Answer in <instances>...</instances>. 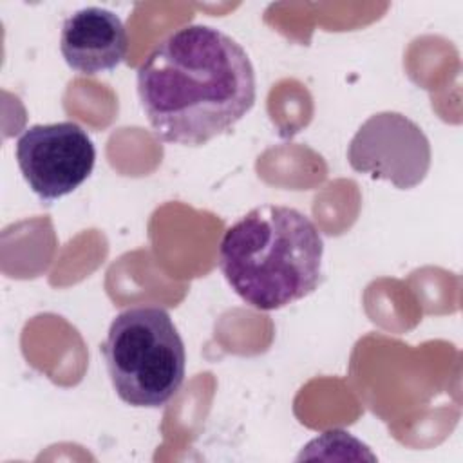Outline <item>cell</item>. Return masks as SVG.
Returning <instances> with one entry per match:
<instances>
[{
    "label": "cell",
    "mask_w": 463,
    "mask_h": 463,
    "mask_svg": "<svg viewBox=\"0 0 463 463\" xmlns=\"http://www.w3.org/2000/svg\"><path fill=\"white\" fill-rule=\"evenodd\" d=\"M137 96L154 134L199 146L230 132L253 107L255 71L226 33L194 24L170 33L139 65Z\"/></svg>",
    "instance_id": "cell-1"
},
{
    "label": "cell",
    "mask_w": 463,
    "mask_h": 463,
    "mask_svg": "<svg viewBox=\"0 0 463 463\" xmlns=\"http://www.w3.org/2000/svg\"><path fill=\"white\" fill-rule=\"evenodd\" d=\"M324 241L297 208L260 204L226 228L217 264L251 307L275 311L313 293L322 280Z\"/></svg>",
    "instance_id": "cell-2"
},
{
    "label": "cell",
    "mask_w": 463,
    "mask_h": 463,
    "mask_svg": "<svg viewBox=\"0 0 463 463\" xmlns=\"http://www.w3.org/2000/svg\"><path fill=\"white\" fill-rule=\"evenodd\" d=\"M107 373L121 402L157 409L181 389L184 342L159 306H132L118 313L101 345Z\"/></svg>",
    "instance_id": "cell-3"
},
{
    "label": "cell",
    "mask_w": 463,
    "mask_h": 463,
    "mask_svg": "<svg viewBox=\"0 0 463 463\" xmlns=\"http://www.w3.org/2000/svg\"><path fill=\"white\" fill-rule=\"evenodd\" d=\"M14 154L25 183L45 203L74 192L96 163L90 136L74 121L27 127Z\"/></svg>",
    "instance_id": "cell-4"
},
{
    "label": "cell",
    "mask_w": 463,
    "mask_h": 463,
    "mask_svg": "<svg viewBox=\"0 0 463 463\" xmlns=\"http://www.w3.org/2000/svg\"><path fill=\"white\" fill-rule=\"evenodd\" d=\"M430 143L423 130L400 112H378L362 123L347 148L358 174L385 179L400 190L420 184L430 168Z\"/></svg>",
    "instance_id": "cell-5"
},
{
    "label": "cell",
    "mask_w": 463,
    "mask_h": 463,
    "mask_svg": "<svg viewBox=\"0 0 463 463\" xmlns=\"http://www.w3.org/2000/svg\"><path fill=\"white\" fill-rule=\"evenodd\" d=\"M127 47V29L110 9L83 7L61 25L60 52L72 71L85 76L116 69L125 60Z\"/></svg>",
    "instance_id": "cell-6"
}]
</instances>
